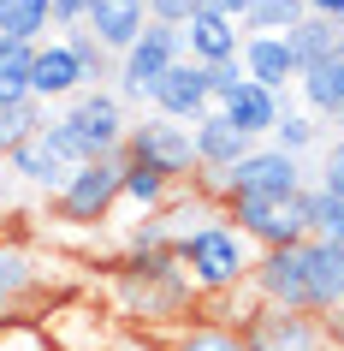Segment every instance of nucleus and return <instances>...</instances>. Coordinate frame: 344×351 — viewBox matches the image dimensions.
<instances>
[{
    "instance_id": "1",
    "label": "nucleus",
    "mask_w": 344,
    "mask_h": 351,
    "mask_svg": "<svg viewBox=\"0 0 344 351\" xmlns=\"http://www.w3.org/2000/svg\"><path fill=\"white\" fill-rule=\"evenodd\" d=\"M107 310L125 333H172L190 315H202V292L190 286V274L178 268V256H125L113 262L107 280Z\"/></svg>"
},
{
    "instance_id": "2",
    "label": "nucleus",
    "mask_w": 344,
    "mask_h": 351,
    "mask_svg": "<svg viewBox=\"0 0 344 351\" xmlns=\"http://www.w3.org/2000/svg\"><path fill=\"white\" fill-rule=\"evenodd\" d=\"M250 298L273 310H303V315H332L344 304V244L332 239H303L285 250H261L250 274Z\"/></svg>"
},
{
    "instance_id": "3",
    "label": "nucleus",
    "mask_w": 344,
    "mask_h": 351,
    "mask_svg": "<svg viewBox=\"0 0 344 351\" xmlns=\"http://www.w3.org/2000/svg\"><path fill=\"white\" fill-rule=\"evenodd\" d=\"M18 221L24 215H12V226L0 232V333L6 328H42V315L72 292L54 274V256H42V244Z\"/></svg>"
},
{
    "instance_id": "4",
    "label": "nucleus",
    "mask_w": 344,
    "mask_h": 351,
    "mask_svg": "<svg viewBox=\"0 0 344 351\" xmlns=\"http://www.w3.org/2000/svg\"><path fill=\"white\" fill-rule=\"evenodd\" d=\"M172 256H178V268L190 274V286H196L202 298H232V292L250 286L261 250H255V244L226 221V208H220L214 221H202V226H190V232L172 239Z\"/></svg>"
},
{
    "instance_id": "5",
    "label": "nucleus",
    "mask_w": 344,
    "mask_h": 351,
    "mask_svg": "<svg viewBox=\"0 0 344 351\" xmlns=\"http://www.w3.org/2000/svg\"><path fill=\"white\" fill-rule=\"evenodd\" d=\"M125 101L113 90H77L66 108L48 119V137L66 149V161L83 167V161H101V155H125Z\"/></svg>"
},
{
    "instance_id": "6",
    "label": "nucleus",
    "mask_w": 344,
    "mask_h": 351,
    "mask_svg": "<svg viewBox=\"0 0 344 351\" xmlns=\"http://www.w3.org/2000/svg\"><path fill=\"white\" fill-rule=\"evenodd\" d=\"M119 185H125V155H101V161L72 167V179L48 197V215L59 226H107L119 208Z\"/></svg>"
},
{
    "instance_id": "7",
    "label": "nucleus",
    "mask_w": 344,
    "mask_h": 351,
    "mask_svg": "<svg viewBox=\"0 0 344 351\" xmlns=\"http://www.w3.org/2000/svg\"><path fill=\"white\" fill-rule=\"evenodd\" d=\"M125 161H143V167H155V173H166L172 185H190V179H196V137H190V125H178V119L143 113V119H131V131H125Z\"/></svg>"
},
{
    "instance_id": "8",
    "label": "nucleus",
    "mask_w": 344,
    "mask_h": 351,
    "mask_svg": "<svg viewBox=\"0 0 344 351\" xmlns=\"http://www.w3.org/2000/svg\"><path fill=\"white\" fill-rule=\"evenodd\" d=\"M178 60H184V36L172 30V24L148 19V30L113 60V77H119L113 95H119V101H148V90H155V84L166 77V66H178Z\"/></svg>"
},
{
    "instance_id": "9",
    "label": "nucleus",
    "mask_w": 344,
    "mask_h": 351,
    "mask_svg": "<svg viewBox=\"0 0 344 351\" xmlns=\"http://www.w3.org/2000/svg\"><path fill=\"white\" fill-rule=\"evenodd\" d=\"M297 197H303V191H297ZM297 197H291V203H267V197H226L220 208H226V221H232L255 250H285V244L315 239Z\"/></svg>"
},
{
    "instance_id": "10",
    "label": "nucleus",
    "mask_w": 344,
    "mask_h": 351,
    "mask_svg": "<svg viewBox=\"0 0 344 351\" xmlns=\"http://www.w3.org/2000/svg\"><path fill=\"white\" fill-rule=\"evenodd\" d=\"M237 339H243V351H321L326 333L315 315L303 310H273V304H243V315H237Z\"/></svg>"
},
{
    "instance_id": "11",
    "label": "nucleus",
    "mask_w": 344,
    "mask_h": 351,
    "mask_svg": "<svg viewBox=\"0 0 344 351\" xmlns=\"http://www.w3.org/2000/svg\"><path fill=\"white\" fill-rule=\"evenodd\" d=\"M42 339H48V351H113L119 322L107 304H83L77 292H66L42 315Z\"/></svg>"
},
{
    "instance_id": "12",
    "label": "nucleus",
    "mask_w": 344,
    "mask_h": 351,
    "mask_svg": "<svg viewBox=\"0 0 344 351\" xmlns=\"http://www.w3.org/2000/svg\"><path fill=\"white\" fill-rule=\"evenodd\" d=\"M303 161L285 155V149L273 143H255L243 161L226 173V197H267V203H291L297 191H303Z\"/></svg>"
},
{
    "instance_id": "13",
    "label": "nucleus",
    "mask_w": 344,
    "mask_h": 351,
    "mask_svg": "<svg viewBox=\"0 0 344 351\" xmlns=\"http://www.w3.org/2000/svg\"><path fill=\"white\" fill-rule=\"evenodd\" d=\"M148 113H161V119H178V125H196L202 113H214V95H208V72L178 60V66H166V77L148 90Z\"/></svg>"
},
{
    "instance_id": "14",
    "label": "nucleus",
    "mask_w": 344,
    "mask_h": 351,
    "mask_svg": "<svg viewBox=\"0 0 344 351\" xmlns=\"http://www.w3.org/2000/svg\"><path fill=\"white\" fill-rule=\"evenodd\" d=\"M6 173H12V185L30 191V197H54V191L72 179V161H66V149H59L54 137H48V125H42L24 149L6 155Z\"/></svg>"
},
{
    "instance_id": "15",
    "label": "nucleus",
    "mask_w": 344,
    "mask_h": 351,
    "mask_svg": "<svg viewBox=\"0 0 344 351\" xmlns=\"http://www.w3.org/2000/svg\"><path fill=\"white\" fill-rule=\"evenodd\" d=\"M190 137H196V173H214V179H226V173H232V167L255 149L220 108H214V113H202L196 125H190Z\"/></svg>"
},
{
    "instance_id": "16",
    "label": "nucleus",
    "mask_w": 344,
    "mask_h": 351,
    "mask_svg": "<svg viewBox=\"0 0 344 351\" xmlns=\"http://www.w3.org/2000/svg\"><path fill=\"white\" fill-rule=\"evenodd\" d=\"M178 36H184V60H190V66H202V72H208V66L237 60V48H243V30H237L232 19H220L214 6H202V12L184 24Z\"/></svg>"
},
{
    "instance_id": "17",
    "label": "nucleus",
    "mask_w": 344,
    "mask_h": 351,
    "mask_svg": "<svg viewBox=\"0 0 344 351\" xmlns=\"http://www.w3.org/2000/svg\"><path fill=\"white\" fill-rule=\"evenodd\" d=\"M83 30H90V36L101 42L113 60H119L131 42L148 30V0H90V19H83Z\"/></svg>"
},
{
    "instance_id": "18",
    "label": "nucleus",
    "mask_w": 344,
    "mask_h": 351,
    "mask_svg": "<svg viewBox=\"0 0 344 351\" xmlns=\"http://www.w3.org/2000/svg\"><path fill=\"white\" fill-rule=\"evenodd\" d=\"M83 90V72H77V60H72V48H66V42H36V66H30V95H36L42 108H48V101H59V108H66V101H72V95Z\"/></svg>"
},
{
    "instance_id": "19",
    "label": "nucleus",
    "mask_w": 344,
    "mask_h": 351,
    "mask_svg": "<svg viewBox=\"0 0 344 351\" xmlns=\"http://www.w3.org/2000/svg\"><path fill=\"white\" fill-rule=\"evenodd\" d=\"M237 66H243L250 84H261V90H273V95H285V84H297V54H291L285 36H243Z\"/></svg>"
},
{
    "instance_id": "20",
    "label": "nucleus",
    "mask_w": 344,
    "mask_h": 351,
    "mask_svg": "<svg viewBox=\"0 0 344 351\" xmlns=\"http://www.w3.org/2000/svg\"><path fill=\"white\" fill-rule=\"evenodd\" d=\"M220 113H226V119H232L250 143H267L273 125H279V113H285V101H279L273 90H261V84H250V77H243V84H237V95H226V101H220Z\"/></svg>"
},
{
    "instance_id": "21",
    "label": "nucleus",
    "mask_w": 344,
    "mask_h": 351,
    "mask_svg": "<svg viewBox=\"0 0 344 351\" xmlns=\"http://www.w3.org/2000/svg\"><path fill=\"white\" fill-rule=\"evenodd\" d=\"M297 90H303V113H315L321 125H344V54H332L326 66H308Z\"/></svg>"
},
{
    "instance_id": "22",
    "label": "nucleus",
    "mask_w": 344,
    "mask_h": 351,
    "mask_svg": "<svg viewBox=\"0 0 344 351\" xmlns=\"http://www.w3.org/2000/svg\"><path fill=\"white\" fill-rule=\"evenodd\" d=\"M285 42H291V54H297V77H303L308 66H326L332 54H344V24H332V19H303Z\"/></svg>"
},
{
    "instance_id": "23",
    "label": "nucleus",
    "mask_w": 344,
    "mask_h": 351,
    "mask_svg": "<svg viewBox=\"0 0 344 351\" xmlns=\"http://www.w3.org/2000/svg\"><path fill=\"white\" fill-rule=\"evenodd\" d=\"M166 351H243V339H237L232 322H214V315H190L184 328L161 333Z\"/></svg>"
},
{
    "instance_id": "24",
    "label": "nucleus",
    "mask_w": 344,
    "mask_h": 351,
    "mask_svg": "<svg viewBox=\"0 0 344 351\" xmlns=\"http://www.w3.org/2000/svg\"><path fill=\"white\" fill-rule=\"evenodd\" d=\"M48 30H54L48 0H0V42L36 48V42H48Z\"/></svg>"
},
{
    "instance_id": "25",
    "label": "nucleus",
    "mask_w": 344,
    "mask_h": 351,
    "mask_svg": "<svg viewBox=\"0 0 344 351\" xmlns=\"http://www.w3.org/2000/svg\"><path fill=\"white\" fill-rule=\"evenodd\" d=\"M172 179L166 173H155V167H143V161H125V185H119V203H131L137 215H161L166 203H172Z\"/></svg>"
},
{
    "instance_id": "26",
    "label": "nucleus",
    "mask_w": 344,
    "mask_h": 351,
    "mask_svg": "<svg viewBox=\"0 0 344 351\" xmlns=\"http://www.w3.org/2000/svg\"><path fill=\"white\" fill-rule=\"evenodd\" d=\"M303 19H308L303 0H250V12H243V36H291Z\"/></svg>"
},
{
    "instance_id": "27",
    "label": "nucleus",
    "mask_w": 344,
    "mask_h": 351,
    "mask_svg": "<svg viewBox=\"0 0 344 351\" xmlns=\"http://www.w3.org/2000/svg\"><path fill=\"white\" fill-rule=\"evenodd\" d=\"M42 125H48V108H42L36 95H24V101H12V108H0V167H6L12 149L30 143Z\"/></svg>"
},
{
    "instance_id": "28",
    "label": "nucleus",
    "mask_w": 344,
    "mask_h": 351,
    "mask_svg": "<svg viewBox=\"0 0 344 351\" xmlns=\"http://www.w3.org/2000/svg\"><path fill=\"white\" fill-rule=\"evenodd\" d=\"M30 66H36V48L0 42V108H12V101L30 95Z\"/></svg>"
},
{
    "instance_id": "29",
    "label": "nucleus",
    "mask_w": 344,
    "mask_h": 351,
    "mask_svg": "<svg viewBox=\"0 0 344 351\" xmlns=\"http://www.w3.org/2000/svg\"><path fill=\"white\" fill-rule=\"evenodd\" d=\"M66 48H72V60H77V72H83V90H107V77H113V54L101 48V42L90 36V30H66Z\"/></svg>"
},
{
    "instance_id": "30",
    "label": "nucleus",
    "mask_w": 344,
    "mask_h": 351,
    "mask_svg": "<svg viewBox=\"0 0 344 351\" xmlns=\"http://www.w3.org/2000/svg\"><path fill=\"white\" fill-rule=\"evenodd\" d=\"M273 149H285V155H297V161H303L308 149L321 143V119H315V113H303V108H285L279 113V125H273V137H267Z\"/></svg>"
},
{
    "instance_id": "31",
    "label": "nucleus",
    "mask_w": 344,
    "mask_h": 351,
    "mask_svg": "<svg viewBox=\"0 0 344 351\" xmlns=\"http://www.w3.org/2000/svg\"><path fill=\"white\" fill-rule=\"evenodd\" d=\"M315 185H321L326 197H339V203H344V137H332V143H326V155H321V173H315Z\"/></svg>"
},
{
    "instance_id": "32",
    "label": "nucleus",
    "mask_w": 344,
    "mask_h": 351,
    "mask_svg": "<svg viewBox=\"0 0 344 351\" xmlns=\"http://www.w3.org/2000/svg\"><path fill=\"white\" fill-rule=\"evenodd\" d=\"M202 6H208V0H148V19H155V24H172V30H184V24L196 19Z\"/></svg>"
},
{
    "instance_id": "33",
    "label": "nucleus",
    "mask_w": 344,
    "mask_h": 351,
    "mask_svg": "<svg viewBox=\"0 0 344 351\" xmlns=\"http://www.w3.org/2000/svg\"><path fill=\"white\" fill-rule=\"evenodd\" d=\"M237 84H243V66H237V60H226V66H208V95H214V108L226 101V95H237Z\"/></svg>"
},
{
    "instance_id": "34",
    "label": "nucleus",
    "mask_w": 344,
    "mask_h": 351,
    "mask_svg": "<svg viewBox=\"0 0 344 351\" xmlns=\"http://www.w3.org/2000/svg\"><path fill=\"white\" fill-rule=\"evenodd\" d=\"M48 12H54V30H83L90 0H48Z\"/></svg>"
},
{
    "instance_id": "35",
    "label": "nucleus",
    "mask_w": 344,
    "mask_h": 351,
    "mask_svg": "<svg viewBox=\"0 0 344 351\" xmlns=\"http://www.w3.org/2000/svg\"><path fill=\"white\" fill-rule=\"evenodd\" d=\"M0 351H48V339H42V328H6Z\"/></svg>"
},
{
    "instance_id": "36",
    "label": "nucleus",
    "mask_w": 344,
    "mask_h": 351,
    "mask_svg": "<svg viewBox=\"0 0 344 351\" xmlns=\"http://www.w3.org/2000/svg\"><path fill=\"white\" fill-rule=\"evenodd\" d=\"M113 351H166V346L155 339V333H125V328H119V339H113Z\"/></svg>"
},
{
    "instance_id": "37",
    "label": "nucleus",
    "mask_w": 344,
    "mask_h": 351,
    "mask_svg": "<svg viewBox=\"0 0 344 351\" xmlns=\"http://www.w3.org/2000/svg\"><path fill=\"white\" fill-rule=\"evenodd\" d=\"M321 333H326V346H332V351H344V304L332 315H321Z\"/></svg>"
},
{
    "instance_id": "38",
    "label": "nucleus",
    "mask_w": 344,
    "mask_h": 351,
    "mask_svg": "<svg viewBox=\"0 0 344 351\" xmlns=\"http://www.w3.org/2000/svg\"><path fill=\"white\" fill-rule=\"evenodd\" d=\"M308 6V19H332V24H344V0H303Z\"/></svg>"
},
{
    "instance_id": "39",
    "label": "nucleus",
    "mask_w": 344,
    "mask_h": 351,
    "mask_svg": "<svg viewBox=\"0 0 344 351\" xmlns=\"http://www.w3.org/2000/svg\"><path fill=\"white\" fill-rule=\"evenodd\" d=\"M220 19H232V24H243V12H250V0H208Z\"/></svg>"
},
{
    "instance_id": "40",
    "label": "nucleus",
    "mask_w": 344,
    "mask_h": 351,
    "mask_svg": "<svg viewBox=\"0 0 344 351\" xmlns=\"http://www.w3.org/2000/svg\"><path fill=\"white\" fill-rule=\"evenodd\" d=\"M12 191H18V185H12V173L0 167V208H6V215H18V208H12Z\"/></svg>"
},
{
    "instance_id": "41",
    "label": "nucleus",
    "mask_w": 344,
    "mask_h": 351,
    "mask_svg": "<svg viewBox=\"0 0 344 351\" xmlns=\"http://www.w3.org/2000/svg\"><path fill=\"white\" fill-rule=\"evenodd\" d=\"M321 239H332V244H344V203H339V215H332V226H326Z\"/></svg>"
},
{
    "instance_id": "42",
    "label": "nucleus",
    "mask_w": 344,
    "mask_h": 351,
    "mask_svg": "<svg viewBox=\"0 0 344 351\" xmlns=\"http://www.w3.org/2000/svg\"><path fill=\"white\" fill-rule=\"evenodd\" d=\"M6 226H12V215H6V208H0V232H6Z\"/></svg>"
},
{
    "instance_id": "43",
    "label": "nucleus",
    "mask_w": 344,
    "mask_h": 351,
    "mask_svg": "<svg viewBox=\"0 0 344 351\" xmlns=\"http://www.w3.org/2000/svg\"><path fill=\"white\" fill-rule=\"evenodd\" d=\"M321 351H332V346H321Z\"/></svg>"
}]
</instances>
